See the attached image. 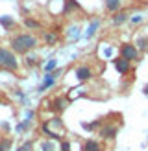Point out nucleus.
I'll return each mask as SVG.
<instances>
[{
	"instance_id": "f257e3e1",
	"label": "nucleus",
	"mask_w": 148,
	"mask_h": 151,
	"mask_svg": "<svg viewBox=\"0 0 148 151\" xmlns=\"http://www.w3.org/2000/svg\"><path fill=\"white\" fill-rule=\"evenodd\" d=\"M35 46H37V39L30 33H20V35L11 39V48L17 52V54H26V52L33 50Z\"/></svg>"
},
{
	"instance_id": "f03ea898",
	"label": "nucleus",
	"mask_w": 148,
	"mask_h": 151,
	"mask_svg": "<svg viewBox=\"0 0 148 151\" xmlns=\"http://www.w3.org/2000/svg\"><path fill=\"white\" fill-rule=\"evenodd\" d=\"M0 68H6V70H17L19 68L17 57L6 48H0Z\"/></svg>"
},
{
	"instance_id": "7ed1b4c3",
	"label": "nucleus",
	"mask_w": 148,
	"mask_h": 151,
	"mask_svg": "<svg viewBox=\"0 0 148 151\" xmlns=\"http://www.w3.org/2000/svg\"><path fill=\"white\" fill-rule=\"evenodd\" d=\"M120 57L128 59V61H137L139 59V48L131 42H124L120 46Z\"/></svg>"
},
{
	"instance_id": "20e7f679",
	"label": "nucleus",
	"mask_w": 148,
	"mask_h": 151,
	"mask_svg": "<svg viewBox=\"0 0 148 151\" xmlns=\"http://www.w3.org/2000/svg\"><path fill=\"white\" fill-rule=\"evenodd\" d=\"M130 63L131 61H128V59H124V57L115 59V68H117V72L122 74V76H126V74L130 72Z\"/></svg>"
},
{
	"instance_id": "39448f33",
	"label": "nucleus",
	"mask_w": 148,
	"mask_h": 151,
	"mask_svg": "<svg viewBox=\"0 0 148 151\" xmlns=\"http://www.w3.org/2000/svg\"><path fill=\"white\" fill-rule=\"evenodd\" d=\"M117 133H118V127L117 125H106V127H102V129H100V137L106 138V140H113L117 137Z\"/></svg>"
},
{
	"instance_id": "423d86ee",
	"label": "nucleus",
	"mask_w": 148,
	"mask_h": 151,
	"mask_svg": "<svg viewBox=\"0 0 148 151\" xmlns=\"http://www.w3.org/2000/svg\"><path fill=\"white\" fill-rule=\"evenodd\" d=\"M93 76V70L89 66H78L76 68V79L78 81H87Z\"/></svg>"
},
{
	"instance_id": "0eeeda50",
	"label": "nucleus",
	"mask_w": 148,
	"mask_h": 151,
	"mask_svg": "<svg viewBox=\"0 0 148 151\" xmlns=\"http://www.w3.org/2000/svg\"><path fill=\"white\" fill-rule=\"evenodd\" d=\"M124 22H128V13L126 11H118V13L113 15V24L115 26H120V24H124Z\"/></svg>"
},
{
	"instance_id": "6e6552de",
	"label": "nucleus",
	"mask_w": 148,
	"mask_h": 151,
	"mask_svg": "<svg viewBox=\"0 0 148 151\" xmlns=\"http://www.w3.org/2000/svg\"><path fill=\"white\" fill-rule=\"evenodd\" d=\"M120 4H122V0H106V9L111 13H117Z\"/></svg>"
},
{
	"instance_id": "1a4fd4ad",
	"label": "nucleus",
	"mask_w": 148,
	"mask_h": 151,
	"mask_svg": "<svg viewBox=\"0 0 148 151\" xmlns=\"http://www.w3.org/2000/svg\"><path fill=\"white\" fill-rule=\"evenodd\" d=\"M56 83V74H48L46 78H44V81H43V85L39 87V90H46V88H50L52 85Z\"/></svg>"
},
{
	"instance_id": "9d476101",
	"label": "nucleus",
	"mask_w": 148,
	"mask_h": 151,
	"mask_svg": "<svg viewBox=\"0 0 148 151\" xmlns=\"http://www.w3.org/2000/svg\"><path fill=\"white\" fill-rule=\"evenodd\" d=\"M83 151H102V146L96 140H87L83 144Z\"/></svg>"
},
{
	"instance_id": "9b49d317",
	"label": "nucleus",
	"mask_w": 148,
	"mask_h": 151,
	"mask_svg": "<svg viewBox=\"0 0 148 151\" xmlns=\"http://www.w3.org/2000/svg\"><path fill=\"white\" fill-rule=\"evenodd\" d=\"M98 26H100V20H98V19H94V20L91 22V24H89V28H87V33H85V35H87V39H91V37L96 33Z\"/></svg>"
},
{
	"instance_id": "f8f14e48",
	"label": "nucleus",
	"mask_w": 148,
	"mask_h": 151,
	"mask_svg": "<svg viewBox=\"0 0 148 151\" xmlns=\"http://www.w3.org/2000/svg\"><path fill=\"white\" fill-rule=\"evenodd\" d=\"M135 46L139 50H148V37H139L135 41Z\"/></svg>"
},
{
	"instance_id": "ddd939ff",
	"label": "nucleus",
	"mask_w": 148,
	"mask_h": 151,
	"mask_svg": "<svg viewBox=\"0 0 148 151\" xmlns=\"http://www.w3.org/2000/svg\"><path fill=\"white\" fill-rule=\"evenodd\" d=\"M11 138H2L0 140V151H9L11 149Z\"/></svg>"
},
{
	"instance_id": "4468645a",
	"label": "nucleus",
	"mask_w": 148,
	"mask_h": 151,
	"mask_svg": "<svg viewBox=\"0 0 148 151\" xmlns=\"http://www.w3.org/2000/svg\"><path fill=\"white\" fill-rule=\"evenodd\" d=\"M0 24L4 28H11V26H15V20L11 17H0Z\"/></svg>"
},
{
	"instance_id": "2eb2a0df",
	"label": "nucleus",
	"mask_w": 148,
	"mask_h": 151,
	"mask_svg": "<svg viewBox=\"0 0 148 151\" xmlns=\"http://www.w3.org/2000/svg\"><path fill=\"white\" fill-rule=\"evenodd\" d=\"M56 66H57V61H56V59H50V61L44 65V72H48V74H50L52 70L56 68Z\"/></svg>"
},
{
	"instance_id": "dca6fc26",
	"label": "nucleus",
	"mask_w": 148,
	"mask_h": 151,
	"mask_svg": "<svg viewBox=\"0 0 148 151\" xmlns=\"http://www.w3.org/2000/svg\"><path fill=\"white\" fill-rule=\"evenodd\" d=\"M65 2H67V6H65V13L70 11L72 7H78V9H80V4L76 2V0H65Z\"/></svg>"
},
{
	"instance_id": "f3484780",
	"label": "nucleus",
	"mask_w": 148,
	"mask_h": 151,
	"mask_svg": "<svg viewBox=\"0 0 148 151\" xmlns=\"http://www.w3.org/2000/svg\"><path fill=\"white\" fill-rule=\"evenodd\" d=\"M24 24H26V28H39V22L33 20V19H26Z\"/></svg>"
},
{
	"instance_id": "a211bd4d",
	"label": "nucleus",
	"mask_w": 148,
	"mask_h": 151,
	"mask_svg": "<svg viewBox=\"0 0 148 151\" xmlns=\"http://www.w3.org/2000/svg\"><path fill=\"white\" fill-rule=\"evenodd\" d=\"M43 151H54V142H43Z\"/></svg>"
},
{
	"instance_id": "6ab92c4d",
	"label": "nucleus",
	"mask_w": 148,
	"mask_h": 151,
	"mask_svg": "<svg viewBox=\"0 0 148 151\" xmlns=\"http://www.w3.org/2000/svg\"><path fill=\"white\" fill-rule=\"evenodd\" d=\"M54 109H57V111L65 109V101H63V100H56V101H54Z\"/></svg>"
},
{
	"instance_id": "aec40b11",
	"label": "nucleus",
	"mask_w": 148,
	"mask_h": 151,
	"mask_svg": "<svg viewBox=\"0 0 148 151\" xmlns=\"http://www.w3.org/2000/svg\"><path fill=\"white\" fill-rule=\"evenodd\" d=\"M44 41H46L48 44H52V42L56 41V35L54 33H46V35H44Z\"/></svg>"
},
{
	"instance_id": "412c9836",
	"label": "nucleus",
	"mask_w": 148,
	"mask_h": 151,
	"mask_svg": "<svg viewBox=\"0 0 148 151\" xmlns=\"http://www.w3.org/2000/svg\"><path fill=\"white\" fill-rule=\"evenodd\" d=\"M83 125V129H94V127H98L100 122H93V124H81Z\"/></svg>"
},
{
	"instance_id": "4be33fe9",
	"label": "nucleus",
	"mask_w": 148,
	"mask_h": 151,
	"mask_svg": "<svg viewBox=\"0 0 148 151\" xmlns=\"http://www.w3.org/2000/svg\"><path fill=\"white\" fill-rule=\"evenodd\" d=\"M130 20H131V24H139V22L143 20V17H141V15H135V17H131Z\"/></svg>"
},
{
	"instance_id": "5701e85b",
	"label": "nucleus",
	"mask_w": 148,
	"mask_h": 151,
	"mask_svg": "<svg viewBox=\"0 0 148 151\" xmlns=\"http://www.w3.org/2000/svg\"><path fill=\"white\" fill-rule=\"evenodd\" d=\"M61 151H70V144H69V142H61Z\"/></svg>"
},
{
	"instance_id": "b1692460",
	"label": "nucleus",
	"mask_w": 148,
	"mask_h": 151,
	"mask_svg": "<svg viewBox=\"0 0 148 151\" xmlns=\"http://www.w3.org/2000/svg\"><path fill=\"white\" fill-rule=\"evenodd\" d=\"M28 147H30V144H24V146H22V149H20V151H28Z\"/></svg>"
},
{
	"instance_id": "393cba45",
	"label": "nucleus",
	"mask_w": 148,
	"mask_h": 151,
	"mask_svg": "<svg viewBox=\"0 0 148 151\" xmlns=\"http://www.w3.org/2000/svg\"><path fill=\"white\" fill-rule=\"evenodd\" d=\"M143 92H144V96H148V85H144V88H143Z\"/></svg>"
}]
</instances>
